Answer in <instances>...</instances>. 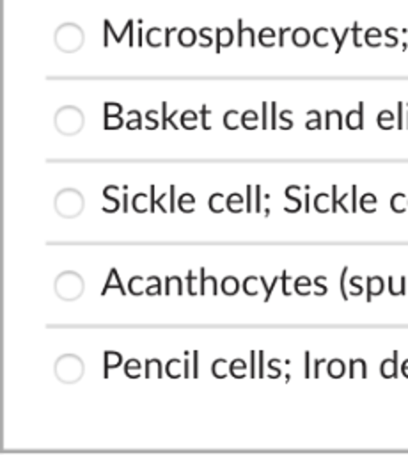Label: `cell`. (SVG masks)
<instances>
[{"instance_id":"6da1fadb","label":"cell","mask_w":408,"mask_h":455,"mask_svg":"<svg viewBox=\"0 0 408 455\" xmlns=\"http://www.w3.org/2000/svg\"><path fill=\"white\" fill-rule=\"evenodd\" d=\"M208 288H209V291L213 293V295H216L218 293V286H216V279L215 277H206V268H200V275H199V293L200 295H204L206 291H208Z\"/></svg>"},{"instance_id":"7a4b0ae2","label":"cell","mask_w":408,"mask_h":455,"mask_svg":"<svg viewBox=\"0 0 408 455\" xmlns=\"http://www.w3.org/2000/svg\"><path fill=\"white\" fill-rule=\"evenodd\" d=\"M362 103L358 107V110H351L348 116H346V126L351 128V130H358L364 126V117H362Z\"/></svg>"},{"instance_id":"3957f363","label":"cell","mask_w":408,"mask_h":455,"mask_svg":"<svg viewBox=\"0 0 408 455\" xmlns=\"http://www.w3.org/2000/svg\"><path fill=\"white\" fill-rule=\"evenodd\" d=\"M131 203H133V210H135V212H138V213H144V212L151 210L149 196H147V194H144V192L135 194V197L131 199Z\"/></svg>"},{"instance_id":"277c9868","label":"cell","mask_w":408,"mask_h":455,"mask_svg":"<svg viewBox=\"0 0 408 455\" xmlns=\"http://www.w3.org/2000/svg\"><path fill=\"white\" fill-rule=\"evenodd\" d=\"M383 279L378 277V275H373V277H367V300L371 302V297L373 295H380L383 291Z\"/></svg>"},{"instance_id":"5b68a950","label":"cell","mask_w":408,"mask_h":455,"mask_svg":"<svg viewBox=\"0 0 408 455\" xmlns=\"http://www.w3.org/2000/svg\"><path fill=\"white\" fill-rule=\"evenodd\" d=\"M381 375L387 377V379L397 375V352H394L392 359H385L381 363Z\"/></svg>"},{"instance_id":"8992f818","label":"cell","mask_w":408,"mask_h":455,"mask_svg":"<svg viewBox=\"0 0 408 455\" xmlns=\"http://www.w3.org/2000/svg\"><path fill=\"white\" fill-rule=\"evenodd\" d=\"M243 197L238 192H232L225 197V206L232 212V213H239L243 210Z\"/></svg>"},{"instance_id":"52a82bcc","label":"cell","mask_w":408,"mask_h":455,"mask_svg":"<svg viewBox=\"0 0 408 455\" xmlns=\"http://www.w3.org/2000/svg\"><path fill=\"white\" fill-rule=\"evenodd\" d=\"M122 363V355L119 352H114V350H106L105 352V377H108V370L110 368H115Z\"/></svg>"},{"instance_id":"ba28073f","label":"cell","mask_w":408,"mask_h":455,"mask_svg":"<svg viewBox=\"0 0 408 455\" xmlns=\"http://www.w3.org/2000/svg\"><path fill=\"white\" fill-rule=\"evenodd\" d=\"M110 288H117V290H121V291H122V295H124V288H122V283L119 281V274H117V270H115V268H112V270H110L108 279H106V283H105V286H103L101 293L105 295Z\"/></svg>"},{"instance_id":"9c48e42d","label":"cell","mask_w":408,"mask_h":455,"mask_svg":"<svg viewBox=\"0 0 408 455\" xmlns=\"http://www.w3.org/2000/svg\"><path fill=\"white\" fill-rule=\"evenodd\" d=\"M177 199H179V201H177V206H179L181 212H184V213L193 212V208H195V197H193L192 194L184 192V194H181Z\"/></svg>"},{"instance_id":"30bf717a","label":"cell","mask_w":408,"mask_h":455,"mask_svg":"<svg viewBox=\"0 0 408 455\" xmlns=\"http://www.w3.org/2000/svg\"><path fill=\"white\" fill-rule=\"evenodd\" d=\"M367 377V364L364 359H351L349 361V377Z\"/></svg>"},{"instance_id":"8fae6325","label":"cell","mask_w":408,"mask_h":455,"mask_svg":"<svg viewBox=\"0 0 408 455\" xmlns=\"http://www.w3.org/2000/svg\"><path fill=\"white\" fill-rule=\"evenodd\" d=\"M229 373L236 379H243L247 375V364L243 359H234L229 364Z\"/></svg>"},{"instance_id":"7c38bea8","label":"cell","mask_w":408,"mask_h":455,"mask_svg":"<svg viewBox=\"0 0 408 455\" xmlns=\"http://www.w3.org/2000/svg\"><path fill=\"white\" fill-rule=\"evenodd\" d=\"M238 290H239V283L234 275H227L222 279V291L225 295H234Z\"/></svg>"},{"instance_id":"4fadbf2b","label":"cell","mask_w":408,"mask_h":455,"mask_svg":"<svg viewBox=\"0 0 408 455\" xmlns=\"http://www.w3.org/2000/svg\"><path fill=\"white\" fill-rule=\"evenodd\" d=\"M224 201H225L224 194L215 192V194H211V197H209V201H208V206H209L211 212L222 213V212H224Z\"/></svg>"},{"instance_id":"5bb4252c","label":"cell","mask_w":408,"mask_h":455,"mask_svg":"<svg viewBox=\"0 0 408 455\" xmlns=\"http://www.w3.org/2000/svg\"><path fill=\"white\" fill-rule=\"evenodd\" d=\"M310 284H312V281H310L307 275H300V277H296V279H294L293 288H294V291H296V293H300V295H307V293L310 291Z\"/></svg>"},{"instance_id":"9a60e30c","label":"cell","mask_w":408,"mask_h":455,"mask_svg":"<svg viewBox=\"0 0 408 455\" xmlns=\"http://www.w3.org/2000/svg\"><path fill=\"white\" fill-rule=\"evenodd\" d=\"M142 364L137 361V359H128L126 363H124V373L128 375V377H131V379H137V377H140L142 375Z\"/></svg>"},{"instance_id":"2e32d148","label":"cell","mask_w":408,"mask_h":455,"mask_svg":"<svg viewBox=\"0 0 408 455\" xmlns=\"http://www.w3.org/2000/svg\"><path fill=\"white\" fill-rule=\"evenodd\" d=\"M328 375L330 377H333V379H339V377H342L344 375V371H346V366H344V363L341 361V359H332L330 363H328Z\"/></svg>"},{"instance_id":"e0dca14e","label":"cell","mask_w":408,"mask_h":455,"mask_svg":"<svg viewBox=\"0 0 408 455\" xmlns=\"http://www.w3.org/2000/svg\"><path fill=\"white\" fill-rule=\"evenodd\" d=\"M179 123H181V126L184 130H193L197 126V114L193 110H184L181 114V121Z\"/></svg>"},{"instance_id":"ac0fdd59","label":"cell","mask_w":408,"mask_h":455,"mask_svg":"<svg viewBox=\"0 0 408 455\" xmlns=\"http://www.w3.org/2000/svg\"><path fill=\"white\" fill-rule=\"evenodd\" d=\"M328 203H332V199H330V196L325 194V192H319V194L314 197V208H316L318 212H321V213H325V212H328V208H332V206H328Z\"/></svg>"},{"instance_id":"d6986e66","label":"cell","mask_w":408,"mask_h":455,"mask_svg":"<svg viewBox=\"0 0 408 455\" xmlns=\"http://www.w3.org/2000/svg\"><path fill=\"white\" fill-rule=\"evenodd\" d=\"M211 371H213V375L216 377V379H224V377H227V373H229V366H227V361L222 357V359H216L215 363H213V366H211Z\"/></svg>"},{"instance_id":"ffe728a7","label":"cell","mask_w":408,"mask_h":455,"mask_svg":"<svg viewBox=\"0 0 408 455\" xmlns=\"http://www.w3.org/2000/svg\"><path fill=\"white\" fill-rule=\"evenodd\" d=\"M151 373H154L156 377H163L161 363H160L158 359H147V361H145V371H144V375H145V377H151Z\"/></svg>"},{"instance_id":"44dd1931","label":"cell","mask_w":408,"mask_h":455,"mask_svg":"<svg viewBox=\"0 0 408 455\" xmlns=\"http://www.w3.org/2000/svg\"><path fill=\"white\" fill-rule=\"evenodd\" d=\"M183 364L179 363V359H170L169 363H167V366H165V371H167V375L169 377H172V379H177V377H181L183 375Z\"/></svg>"},{"instance_id":"7402d4cb","label":"cell","mask_w":408,"mask_h":455,"mask_svg":"<svg viewBox=\"0 0 408 455\" xmlns=\"http://www.w3.org/2000/svg\"><path fill=\"white\" fill-rule=\"evenodd\" d=\"M406 204H408V199H406V196L404 194H394L392 196V199H390V206H392V210L394 212H397V213H401L404 208H406Z\"/></svg>"},{"instance_id":"603a6c76","label":"cell","mask_w":408,"mask_h":455,"mask_svg":"<svg viewBox=\"0 0 408 455\" xmlns=\"http://www.w3.org/2000/svg\"><path fill=\"white\" fill-rule=\"evenodd\" d=\"M360 208L364 210V212H374L376 210V196L374 194H364L362 197H360Z\"/></svg>"},{"instance_id":"cb8c5ba5","label":"cell","mask_w":408,"mask_h":455,"mask_svg":"<svg viewBox=\"0 0 408 455\" xmlns=\"http://www.w3.org/2000/svg\"><path fill=\"white\" fill-rule=\"evenodd\" d=\"M128 288H129V293L133 295H140L145 291V284H144V279L140 275L137 277H131L129 283H128Z\"/></svg>"},{"instance_id":"d4e9b609","label":"cell","mask_w":408,"mask_h":455,"mask_svg":"<svg viewBox=\"0 0 408 455\" xmlns=\"http://www.w3.org/2000/svg\"><path fill=\"white\" fill-rule=\"evenodd\" d=\"M241 124H243L247 130L257 128V114H255L254 110H247V112L241 116Z\"/></svg>"},{"instance_id":"484cf974","label":"cell","mask_w":408,"mask_h":455,"mask_svg":"<svg viewBox=\"0 0 408 455\" xmlns=\"http://www.w3.org/2000/svg\"><path fill=\"white\" fill-rule=\"evenodd\" d=\"M224 124L227 130H236L239 121H238V112L236 110H227L224 116Z\"/></svg>"},{"instance_id":"4316f807","label":"cell","mask_w":408,"mask_h":455,"mask_svg":"<svg viewBox=\"0 0 408 455\" xmlns=\"http://www.w3.org/2000/svg\"><path fill=\"white\" fill-rule=\"evenodd\" d=\"M333 123H335V126H337V128H342V117H341V114H339L337 110H330V112H326L325 126H326V128H332V126H333Z\"/></svg>"},{"instance_id":"83f0119b","label":"cell","mask_w":408,"mask_h":455,"mask_svg":"<svg viewBox=\"0 0 408 455\" xmlns=\"http://www.w3.org/2000/svg\"><path fill=\"white\" fill-rule=\"evenodd\" d=\"M161 291V284H160V279L158 277H149L147 279V284H145V293L147 295H158Z\"/></svg>"},{"instance_id":"f1b7e54d","label":"cell","mask_w":408,"mask_h":455,"mask_svg":"<svg viewBox=\"0 0 408 455\" xmlns=\"http://www.w3.org/2000/svg\"><path fill=\"white\" fill-rule=\"evenodd\" d=\"M392 119H394L392 112H388V110L380 112V116H378V124H380V128H383V130L392 128Z\"/></svg>"},{"instance_id":"f546056e","label":"cell","mask_w":408,"mask_h":455,"mask_svg":"<svg viewBox=\"0 0 408 455\" xmlns=\"http://www.w3.org/2000/svg\"><path fill=\"white\" fill-rule=\"evenodd\" d=\"M257 281H259V277H255V275H250L243 281V290L247 295H257V286H255Z\"/></svg>"},{"instance_id":"4dcf8cb0","label":"cell","mask_w":408,"mask_h":455,"mask_svg":"<svg viewBox=\"0 0 408 455\" xmlns=\"http://www.w3.org/2000/svg\"><path fill=\"white\" fill-rule=\"evenodd\" d=\"M129 114V119L126 121V128L128 130H137V128H142V121H140V114L137 110H131L128 112Z\"/></svg>"},{"instance_id":"1f68e13d","label":"cell","mask_w":408,"mask_h":455,"mask_svg":"<svg viewBox=\"0 0 408 455\" xmlns=\"http://www.w3.org/2000/svg\"><path fill=\"white\" fill-rule=\"evenodd\" d=\"M122 126L121 116H105V128L106 130H117Z\"/></svg>"},{"instance_id":"d6a6232c","label":"cell","mask_w":408,"mask_h":455,"mask_svg":"<svg viewBox=\"0 0 408 455\" xmlns=\"http://www.w3.org/2000/svg\"><path fill=\"white\" fill-rule=\"evenodd\" d=\"M309 114L312 116V119L305 123V128H309V130H314V128H321V119H319V114H318L316 110H312V112H309Z\"/></svg>"},{"instance_id":"836d02e7","label":"cell","mask_w":408,"mask_h":455,"mask_svg":"<svg viewBox=\"0 0 408 455\" xmlns=\"http://www.w3.org/2000/svg\"><path fill=\"white\" fill-rule=\"evenodd\" d=\"M261 283H263V286L266 288V293H264V302H268L270 300V297H271V290L275 288V284L279 283V275H275L273 277V283L271 284H266V279L261 275Z\"/></svg>"},{"instance_id":"e575fe53","label":"cell","mask_w":408,"mask_h":455,"mask_svg":"<svg viewBox=\"0 0 408 455\" xmlns=\"http://www.w3.org/2000/svg\"><path fill=\"white\" fill-rule=\"evenodd\" d=\"M325 281H326L325 275H318V277L314 279V286L318 288V290H316V295H325V293H326V286L323 284Z\"/></svg>"},{"instance_id":"d590c367","label":"cell","mask_w":408,"mask_h":455,"mask_svg":"<svg viewBox=\"0 0 408 455\" xmlns=\"http://www.w3.org/2000/svg\"><path fill=\"white\" fill-rule=\"evenodd\" d=\"M186 284H188V293L190 295H195L199 293V290L195 288V277H193V272L188 270V275H186Z\"/></svg>"},{"instance_id":"8d00e7d4","label":"cell","mask_w":408,"mask_h":455,"mask_svg":"<svg viewBox=\"0 0 408 455\" xmlns=\"http://www.w3.org/2000/svg\"><path fill=\"white\" fill-rule=\"evenodd\" d=\"M119 114H121V105H117V103L105 105V116H119Z\"/></svg>"},{"instance_id":"74e56055","label":"cell","mask_w":408,"mask_h":455,"mask_svg":"<svg viewBox=\"0 0 408 455\" xmlns=\"http://www.w3.org/2000/svg\"><path fill=\"white\" fill-rule=\"evenodd\" d=\"M176 204H177V201H176V185H170V188H169V212H174Z\"/></svg>"},{"instance_id":"f35d334b","label":"cell","mask_w":408,"mask_h":455,"mask_svg":"<svg viewBox=\"0 0 408 455\" xmlns=\"http://www.w3.org/2000/svg\"><path fill=\"white\" fill-rule=\"evenodd\" d=\"M280 281H282V291H284V295H291L293 293V290L289 288V275H287V272H282V275H280Z\"/></svg>"},{"instance_id":"ab89813d","label":"cell","mask_w":408,"mask_h":455,"mask_svg":"<svg viewBox=\"0 0 408 455\" xmlns=\"http://www.w3.org/2000/svg\"><path fill=\"white\" fill-rule=\"evenodd\" d=\"M346 274H348V267L342 268V274H341V293H342V299L348 300V291H346Z\"/></svg>"},{"instance_id":"60d3db41","label":"cell","mask_w":408,"mask_h":455,"mask_svg":"<svg viewBox=\"0 0 408 455\" xmlns=\"http://www.w3.org/2000/svg\"><path fill=\"white\" fill-rule=\"evenodd\" d=\"M358 281H360V277H358V275L351 277V281H349V286L353 288V290H351V295H358V293H362V286H360V284H357Z\"/></svg>"},{"instance_id":"b9f144b4","label":"cell","mask_w":408,"mask_h":455,"mask_svg":"<svg viewBox=\"0 0 408 455\" xmlns=\"http://www.w3.org/2000/svg\"><path fill=\"white\" fill-rule=\"evenodd\" d=\"M154 110H149L147 112V126L145 128H149V130H154V128H158V121L154 119Z\"/></svg>"},{"instance_id":"7bdbcfd3","label":"cell","mask_w":408,"mask_h":455,"mask_svg":"<svg viewBox=\"0 0 408 455\" xmlns=\"http://www.w3.org/2000/svg\"><path fill=\"white\" fill-rule=\"evenodd\" d=\"M401 281H403V284H401V288H399V290H401V293H406V291H404V281H406V279H404V277H401ZM388 283H390V284H388L390 293H392V295H397V290H396V286H394V279H392V277L388 279Z\"/></svg>"},{"instance_id":"ee69618b","label":"cell","mask_w":408,"mask_h":455,"mask_svg":"<svg viewBox=\"0 0 408 455\" xmlns=\"http://www.w3.org/2000/svg\"><path fill=\"white\" fill-rule=\"evenodd\" d=\"M247 212L250 213L252 212V187L250 185H247Z\"/></svg>"},{"instance_id":"f6af8a7d","label":"cell","mask_w":408,"mask_h":455,"mask_svg":"<svg viewBox=\"0 0 408 455\" xmlns=\"http://www.w3.org/2000/svg\"><path fill=\"white\" fill-rule=\"evenodd\" d=\"M337 185H332V212L337 210Z\"/></svg>"},{"instance_id":"bcb514c9","label":"cell","mask_w":408,"mask_h":455,"mask_svg":"<svg viewBox=\"0 0 408 455\" xmlns=\"http://www.w3.org/2000/svg\"><path fill=\"white\" fill-rule=\"evenodd\" d=\"M305 377H310V352H305V371H303Z\"/></svg>"},{"instance_id":"7dc6e473","label":"cell","mask_w":408,"mask_h":455,"mask_svg":"<svg viewBox=\"0 0 408 455\" xmlns=\"http://www.w3.org/2000/svg\"><path fill=\"white\" fill-rule=\"evenodd\" d=\"M167 123H169V116H167V103L161 105V126L167 128Z\"/></svg>"},{"instance_id":"c3c4849f","label":"cell","mask_w":408,"mask_h":455,"mask_svg":"<svg viewBox=\"0 0 408 455\" xmlns=\"http://www.w3.org/2000/svg\"><path fill=\"white\" fill-rule=\"evenodd\" d=\"M208 110H206V107H202V112H200V116H202V128L204 130H209L211 126H209V123H208Z\"/></svg>"},{"instance_id":"681fc988","label":"cell","mask_w":408,"mask_h":455,"mask_svg":"<svg viewBox=\"0 0 408 455\" xmlns=\"http://www.w3.org/2000/svg\"><path fill=\"white\" fill-rule=\"evenodd\" d=\"M261 187L259 185H255V206H254V210L255 212H259L261 210Z\"/></svg>"},{"instance_id":"f907efd6","label":"cell","mask_w":408,"mask_h":455,"mask_svg":"<svg viewBox=\"0 0 408 455\" xmlns=\"http://www.w3.org/2000/svg\"><path fill=\"white\" fill-rule=\"evenodd\" d=\"M259 377H264V352H259Z\"/></svg>"},{"instance_id":"816d5d0a","label":"cell","mask_w":408,"mask_h":455,"mask_svg":"<svg viewBox=\"0 0 408 455\" xmlns=\"http://www.w3.org/2000/svg\"><path fill=\"white\" fill-rule=\"evenodd\" d=\"M193 377H199V352H193Z\"/></svg>"},{"instance_id":"f5cc1de1","label":"cell","mask_w":408,"mask_h":455,"mask_svg":"<svg viewBox=\"0 0 408 455\" xmlns=\"http://www.w3.org/2000/svg\"><path fill=\"white\" fill-rule=\"evenodd\" d=\"M266 103H263V121H261V126L263 128H268V112H266Z\"/></svg>"},{"instance_id":"db71d44e","label":"cell","mask_w":408,"mask_h":455,"mask_svg":"<svg viewBox=\"0 0 408 455\" xmlns=\"http://www.w3.org/2000/svg\"><path fill=\"white\" fill-rule=\"evenodd\" d=\"M351 196H353V204H351V212H357V185L351 187Z\"/></svg>"},{"instance_id":"11a10c76","label":"cell","mask_w":408,"mask_h":455,"mask_svg":"<svg viewBox=\"0 0 408 455\" xmlns=\"http://www.w3.org/2000/svg\"><path fill=\"white\" fill-rule=\"evenodd\" d=\"M254 361H255V354L250 352V377H255V375H257V373H255V364H254Z\"/></svg>"},{"instance_id":"9f6ffc18","label":"cell","mask_w":408,"mask_h":455,"mask_svg":"<svg viewBox=\"0 0 408 455\" xmlns=\"http://www.w3.org/2000/svg\"><path fill=\"white\" fill-rule=\"evenodd\" d=\"M192 373H190V359L186 357L184 359V363H183V377H190Z\"/></svg>"},{"instance_id":"6f0895ef","label":"cell","mask_w":408,"mask_h":455,"mask_svg":"<svg viewBox=\"0 0 408 455\" xmlns=\"http://www.w3.org/2000/svg\"><path fill=\"white\" fill-rule=\"evenodd\" d=\"M149 201H151V213L154 212V203H156V199H154V185H151V190H149Z\"/></svg>"},{"instance_id":"680465c9","label":"cell","mask_w":408,"mask_h":455,"mask_svg":"<svg viewBox=\"0 0 408 455\" xmlns=\"http://www.w3.org/2000/svg\"><path fill=\"white\" fill-rule=\"evenodd\" d=\"M323 363H325V359H316V363H314V373H312L314 377H318V375H319V371H318V370H319V366H321Z\"/></svg>"},{"instance_id":"91938a15","label":"cell","mask_w":408,"mask_h":455,"mask_svg":"<svg viewBox=\"0 0 408 455\" xmlns=\"http://www.w3.org/2000/svg\"><path fill=\"white\" fill-rule=\"evenodd\" d=\"M305 203H303V210H305V213H309V187H305Z\"/></svg>"},{"instance_id":"94428289","label":"cell","mask_w":408,"mask_h":455,"mask_svg":"<svg viewBox=\"0 0 408 455\" xmlns=\"http://www.w3.org/2000/svg\"><path fill=\"white\" fill-rule=\"evenodd\" d=\"M122 212H128V196H126V187L122 192Z\"/></svg>"},{"instance_id":"6125c7cd","label":"cell","mask_w":408,"mask_h":455,"mask_svg":"<svg viewBox=\"0 0 408 455\" xmlns=\"http://www.w3.org/2000/svg\"><path fill=\"white\" fill-rule=\"evenodd\" d=\"M401 108H403V105L399 103L397 105V110H399V119H397V128H403V114H401Z\"/></svg>"},{"instance_id":"be15d7a7","label":"cell","mask_w":408,"mask_h":455,"mask_svg":"<svg viewBox=\"0 0 408 455\" xmlns=\"http://www.w3.org/2000/svg\"><path fill=\"white\" fill-rule=\"evenodd\" d=\"M176 116H177V112H174V114H170V116H169V123L172 124V128H179V124L174 121V117H176Z\"/></svg>"},{"instance_id":"e7e4bbea","label":"cell","mask_w":408,"mask_h":455,"mask_svg":"<svg viewBox=\"0 0 408 455\" xmlns=\"http://www.w3.org/2000/svg\"><path fill=\"white\" fill-rule=\"evenodd\" d=\"M287 114H289V112H287V110H284V112L280 114V117L287 119ZM291 126H293V123H291V121H286V130H287V128H291Z\"/></svg>"},{"instance_id":"03108f58","label":"cell","mask_w":408,"mask_h":455,"mask_svg":"<svg viewBox=\"0 0 408 455\" xmlns=\"http://www.w3.org/2000/svg\"><path fill=\"white\" fill-rule=\"evenodd\" d=\"M401 371H403V375H404V377H408V359L403 363V366H401Z\"/></svg>"}]
</instances>
